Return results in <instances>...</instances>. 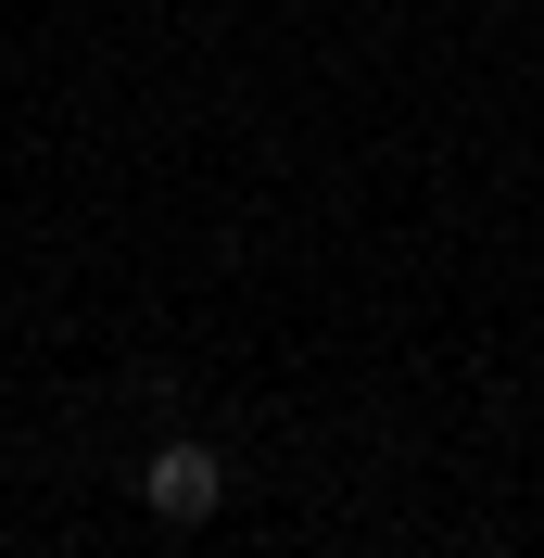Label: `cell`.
Here are the masks:
<instances>
[{
	"label": "cell",
	"mask_w": 544,
	"mask_h": 558,
	"mask_svg": "<svg viewBox=\"0 0 544 558\" xmlns=\"http://www.w3.org/2000/svg\"><path fill=\"white\" fill-rule=\"evenodd\" d=\"M139 508H152L165 533H203L215 508H228V457H215L203 432H165V445L139 457Z\"/></svg>",
	"instance_id": "1"
}]
</instances>
